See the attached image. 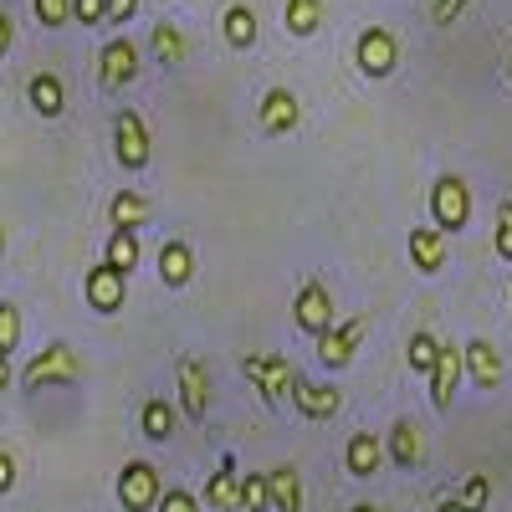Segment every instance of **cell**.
<instances>
[{"mask_svg": "<svg viewBox=\"0 0 512 512\" xmlns=\"http://www.w3.org/2000/svg\"><path fill=\"white\" fill-rule=\"evenodd\" d=\"M195 277V251L185 241H164L159 246V282L164 287H185Z\"/></svg>", "mask_w": 512, "mask_h": 512, "instance_id": "cell-17", "label": "cell"}, {"mask_svg": "<svg viewBox=\"0 0 512 512\" xmlns=\"http://www.w3.org/2000/svg\"><path fill=\"white\" fill-rule=\"evenodd\" d=\"M292 318H297V328H303V333L323 338L333 328V292L308 277L303 287H297V297H292Z\"/></svg>", "mask_w": 512, "mask_h": 512, "instance_id": "cell-7", "label": "cell"}, {"mask_svg": "<svg viewBox=\"0 0 512 512\" xmlns=\"http://www.w3.org/2000/svg\"><path fill=\"white\" fill-rule=\"evenodd\" d=\"M221 31H226V47L246 52L251 41H256V11L236 0V6H226V16H221Z\"/></svg>", "mask_w": 512, "mask_h": 512, "instance_id": "cell-23", "label": "cell"}, {"mask_svg": "<svg viewBox=\"0 0 512 512\" xmlns=\"http://www.w3.org/2000/svg\"><path fill=\"white\" fill-rule=\"evenodd\" d=\"M26 103H31V113H41V118H62V113H67V88H62V77H57V72H31Z\"/></svg>", "mask_w": 512, "mask_h": 512, "instance_id": "cell-14", "label": "cell"}, {"mask_svg": "<svg viewBox=\"0 0 512 512\" xmlns=\"http://www.w3.org/2000/svg\"><path fill=\"white\" fill-rule=\"evenodd\" d=\"M431 216H436V231H441V236L466 231V221H472V190H466V180L441 175V180L431 185Z\"/></svg>", "mask_w": 512, "mask_h": 512, "instance_id": "cell-1", "label": "cell"}, {"mask_svg": "<svg viewBox=\"0 0 512 512\" xmlns=\"http://www.w3.org/2000/svg\"><path fill=\"white\" fill-rule=\"evenodd\" d=\"M236 497H241V477H236V461L226 456V461H221V472L210 477V487H205V502H210V507L236 512Z\"/></svg>", "mask_w": 512, "mask_h": 512, "instance_id": "cell-25", "label": "cell"}, {"mask_svg": "<svg viewBox=\"0 0 512 512\" xmlns=\"http://www.w3.org/2000/svg\"><path fill=\"white\" fill-rule=\"evenodd\" d=\"M108 216H113V231H139L149 221V200L139 190H118L113 205H108Z\"/></svg>", "mask_w": 512, "mask_h": 512, "instance_id": "cell-21", "label": "cell"}, {"mask_svg": "<svg viewBox=\"0 0 512 512\" xmlns=\"http://www.w3.org/2000/svg\"><path fill=\"white\" fill-rule=\"evenodd\" d=\"M390 456H395V466H420V456H425V441H420V425L415 420H395V431H390Z\"/></svg>", "mask_w": 512, "mask_h": 512, "instance_id": "cell-22", "label": "cell"}, {"mask_svg": "<svg viewBox=\"0 0 512 512\" xmlns=\"http://www.w3.org/2000/svg\"><path fill=\"white\" fill-rule=\"evenodd\" d=\"M354 57H359V72L364 77H390L395 62H400V47H395V36L384 31V26H369V31H359Z\"/></svg>", "mask_w": 512, "mask_h": 512, "instance_id": "cell-9", "label": "cell"}, {"mask_svg": "<svg viewBox=\"0 0 512 512\" xmlns=\"http://www.w3.org/2000/svg\"><path fill=\"white\" fill-rule=\"evenodd\" d=\"M297 98L287 93V88H272L267 98H262V128L267 134H287V128H297Z\"/></svg>", "mask_w": 512, "mask_h": 512, "instance_id": "cell-20", "label": "cell"}, {"mask_svg": "<svg viewBox=\"0 0 512 512\" xmlns=\"http://www.w3.org/2000/svg\"><path fill=\"white\" fill-rule=\"evenodd\" d=\"M492 251L502 262H512V200L497 205V231H492Z\"/></svg>", "mask_w": 512, "mask_h": 512, "instance_id": "cell-32", "label": "cell"}, {"mask_svg": "<svg viewBox=\"0 0 512 512\" xmlns=\"http://www.w3.org/2000/svg\"><path fill=\"white\" fill-rule=\"evenodd\" d=\"M349 512H384V507H369V502H354Z\"/></svg>", "mask_w": 512, "mask_h": 512, "instance_id": "cell-43", "label": "cell"}, {"mask_svg": "<svg viewBox=\"0 0 512 512\" xmlns=\"http://www.w3.org/2000/svg\"><path fill=\"white\" fill-rule=\"evenodd\" d=\"M16 344H21V313H16V303H0V354L11 359Z\"/></svg>", "mask_w": 512, "mask_h": 512, "instance_id": "cell-33", "label": "cell"}, {"mask_svg": "<svg viewBox=\"0 0 512 512\" xmlns=\"http://www.w3.org/2000/svg\"><path fill=\"white\" fill-rule=\"evenodd\" d=\"M456 502H461V512H487V502H492V482H487L482 472H472Z\"/></svg>", "mask_w": 512, "mask_h": 512, "instance_id": "cell-30", "label": "cell"}, {"mask_svg": "<svg viewBox=\"0 0 512 512\" xmlns=\"http://www.w3.org/2000/svg\"><path fill=\"white\" fill-rule=\"evenodd\" d=\"M113 154H118V164L128 169V175H139V169L154 159V144H149V128H144V118L139 113H118L113 118Z\"/></svg>", "mask_w": 512, "mask_h": 512, "instance_id": "cell-4", "label": "cell"}, {"mask_svg": "<svg viewBox=\"0 0 512 512\" xmlns=\"http://www.w3.org/2000/svg\"><path fill=\"white\" fill-rule=\"evenodd\" d=\"M6 384H11V359L0 354V390H6Z\"/></svg>", "mask_w": 512, "mask_h": 512, "instance_id": "cell-41", "label": "cell"}, {"mask_svg": "<svg viewBox=\"0 0 512 512\" xmlns=\"http://www.w3.org/2000/svg\"><path fill=\"white\" fill-rule=\"evenodd\" d=\"M72 379H82V359H77V349H67V344H47L26 369H21V384L26 390H41V384H72Z\"/></svg>", "mask_w": 512, "mask_h": 512, "instance_id": "cell-3", "label": "cell"}, {"mask_svg": "<svg viewBox=\"0 0 512 512\" xmlns=\"http://www.w3.org/2000/svg\"><path fill=\"white\" fill-rule=\"evenodd\" d=\"M287 31L292 36H313L323 26V0H287Z\"/></svg>", "mask_w": 512, "mask_h": 512, "instance_id": "cell-28", "label": "cell"}, {"mask_svg": "<svg viewBox=\"0 0 512 512\" xmlns=\"http://www.w3.org/2000/svg\"><path fill=\"white\" fill-rule=\"evenodd\" d=\"M72 21H82V26H103V0H72Z\"/></svg>", "mask_w": 512, "mask_h": 512, "instance_id": "cell-35", "label": "cell"}, {"mask_svg": "<svg viewBox=\"0 0 512 512\" xmlns=\"http://www.w3.org/2000/svg\"><path fill=\"white\" fill-rule=\"evenodd\" d=\"M159 512H200V502H195L190 492L175 487V492H164V497H159Z\"/></svg>", "mask_w": 512, "mask_h": 512, "instance_id": "cell-36", "label": "cell"}, {"mask_svg": "<svg viewBox=\"0 0 512 512\" xmlns=\"http://www.w3.org/2000/svg\"><path fill=\"white\" fill-rule=\"evenodd\" d=\"M82 292H88V308L108 318V313H123V297H128V277L98 262V267L88 272V282H82Z\"/></svg>", "mask_w": 512, "mask_h": 512, "instance_id": "cell-10", "label": "cell"}, {"mask_svg": "<svg viewBox=\"0 0 512 512\" xmlns=\"http://www.w3.org/2000/svg\"><path fill=\"white\" fill-rule=\"evenodd\" d=\"M139 77V47L128 36H113L108 47L98 52V82L108 93H118V88H128V82Z\"/></svg>", "mask_w": 512, "mask_h": 512, "instance_id": "cell-8", "label": "cell"}, {"mask_svg": "<svg viewBox=\"0 0 512 512\" xmlns=\"http://www.w3.org/2000/svg\"><path fill=\"white\" fill-rule=\"evenodd\" d=\"M139 431H144L149 441H169V436H175V405H169V400H144Z\"/></svg>", "mask_w": 512, "mask_h": 512, "instance_id": "cell-26", "label": "cell"}, {"mask_svg": "<svg viewBox=\"0 0 512 512\" xmlns=\"http://www.w3.org/2000/svg\"><path fill=\"white\" fill-rule=\"evenodd\" d=\"M175 374H180V410L190 420H205V405H210V374H205V364L195 354H185L175 364Z\"/></svg>", "mask_w": 512, "mask_h": 512, "instance_id": "cell-11", "label": "cell"}, {"mask_svg": "<svg viewBox=\"0 0 512 512\" xmlns=\"http://www.w3.org/2000/svg\"><path fill=\"white\" fill-rule=\"evenodd\" d=\"M436 349H441V338H436L431 328H415V333H410V369H415V374H431Z\"/></svg>", "mask_w": 512, "mask_h": 512, "instance_id": "cell-29", "label": "cell"}, {"mask_svg": "<svg viewBox=\"0 0 512 512\" xmlns=\"http://www.w3.org/2000/svg\"><path fill=\"white\" fill-rule=\"evenodd\" d=\"M16 487V456L11 451H0V497H6Z\"/></svg>", "mask_w": 512, "mask_h": 512, "instance_id": "cell-39", "label": "cell"}, {"mask_svg": "<svg viewBox=\"0 0 512 512\" xmlns=\"http://www.w3.org/2000/svg\"><path fill=\"white\" fill-rule=\"evenodd\" d=\"M267 507L272 512H303V482L292 466H272L267 472Z\"/></svg>", "mask_w": 512, "mask_h": 512, "instance_id": "cell-16", "label": "cell"}, {"mask_svg": "<svg viewBox=\"0 0 512 512\" xmlns=\"http://www.w3.org/2000/svg\"><path fill=\"white\" fill-rule=\"evenodd\" d=\"M292 405H297V415H308V420H333L338 410H344V395H338L333 384L297 379V384H292Z\"/></svg>", "mask_w": 512, "mask_h": 512, "instance_id": "cell-12", "label": "cell"}, {"mask_svg": "<svg viewBox=\"0 0 512 512\" xmlns=\"http://www.w3.org/2000/svg\"><path fill=\"white\" fill-rule=\"evenodd\" d=\"M456 384H461V349L456 344H441L436 349V364H431V405L446 415L451 400H456Z\"/></svg>", "mask_w": 512, "mask_h": 512, "instance_id": "cell-13", "label": "cell"}, {"mask_svg": "<svg viewBox=\"0 0 512 512\" xmlns=\"http://www.w3.org/2000/svg\"><path fill=\"white\" fill-rule=\"evenodd\" d=\"M410 262H415V272L436 277L446 267V236L436 226H410Z\"/></svg>", "mask_w": 512, "mask_h": 512, "instance_id": "cell-15", "label": "cell"}, {"mask_svg": "<svg viewBox=\"0 0 512 512\" xmlns=\"http://www.w3.org/2000/svg\"><path fill=\"white\" fill-rule=\"evenodd\" d=\"M436 512H461V502H456V497H446V502H441Z\"/></svg>", "mask_w": 512, "mask_h": 512, "instance_id": "cell-42", "label": "cell"}, {"mask_svg": "<svg viewBox=\"0 0 512 512\" xmlns=\"http://www.w3.org/2000/svg\"><path fill=\"white\" fill-rule=\"evenodd\" d=\"M379 461H384L379 436L354 431V436H349V446H344V466H349V477H374V472H379Z\"/></svg>", "mask_w": 512, "mask_h": 512, "instance_id": "cell-19", "label": "cell"}, {"mask_svg": "<svg viewBox=\"0 0 512 512\" xmlns=\"http://www.w3.org/2000/svg\"><path fill=\"white\" fill-rule=\"evenodd\" d=\"M241 369H246V379L256 384V395H262L267 405H282L292 395V384H297V369L287 364V354H251Z\"/></svg>", "mask_w": 512, "mask_h": 512, "instance_id": "cell-2", "label": "cell"}, {"mask_svg": "<svg viewBox=\"0 0 512 512\" xmlns=\"http://www.w3.org/2000/svg\"><path fill=\"white\" fill-rule=\"evenodd\" d=\"M466 369H472V379L482 384V390H492V384L502 379V354L492 349V338H472V344L461 349Z\"/></svg>", "mask_w": 512, "mask_h": 512, "instance_id": "cell-18", "label": "cell"}, {"mask_svg": "<svg viewBox=\"0 0 512 512\" xmlns=\"http://www.w3.org/2000/svg\"><path fill=\"white\" fill-rule=\"evenodd\" d=\"M103 267H113V272H134L139 267V236L134 231H113L108 236V256H103Z\"/></svg>", "mask_w": 512, "mask_h": 512, "instance_id": "cell-27", "label": "cell"}, {"mask_svg": "<svg viewBox=\"0 0 512 512\" xmlns=\"http://www.w3.org/2000/svg\"><path fill=\"white\" fill-rule=\"evenodd\" d=\"M31 11H36L41 26H52V31H57V26L72 21V0H31Z\"/></svg>", "mask_w": 512, "mask_h": 512, "instance_id": "cell-34", "label": "cell"}, {"mask_svg": "<svg viewBox=\"0 0 512 512\" xmlns=\"http://www.w3.org/2000/svg\"><path fill=\"white\" fill-rule=\"evenodd\" d=\"M236 512H267V477H241V497H236Z\"/></svg>", "mask_w": 512, "mask_h": 512, "instance_id": "cell-31", "label": "cell"}, {"mask_svg": "<svg viewBox=\"0 0 512 512\" xmlns=\"http://www.w3.org/2000/svg\"><path fill=\"white\" fill-rule=\"evenodd\" d=\"M159 497H164V482H159V472H154L149 461H128L123 472H118V502H123V512H154Z\"/></svg>", "mask_w": 512, "mask_h": 512, "instance_id": "cell-5", "label": "cell"}, {"mask_svg": "<svg viewBox=\"0 0 512 512\" xmlns=\"http://www.w3.org/2000/svg\"><path fill=\"white\" fill-rule=\"evenodd\" d=\"M0 251H6V231H0Z\"/></svg>", "mask_w": 512, "mask_h": 512, "instance_id": "cell-44", "label": "cell"}, {"mask_svg": "<svg viewBox=\"0 0 512 512\" xmlns=\"http://www.w3.org/2000/svg\"><path fill=\"white\" fill-rule=\"evenodd\" d=\"M149 47H154V57H159L164 67H180V62H185V36H180L175 21H154Z\"/></svg>", "mask_w": 512, "mask_h": 512, "instance_id": "cell-24", "label": "cell"}, {"mask_svg": "<svg viewBox=\"0 0 512 512\" xmlns=\"http://www.w3.org/2000/svg\"><path fill=\"white\" fill-rule=\"evenodd\" d=\"M11 41H16V26H11V16H6V11H0V57L11 52Z\"/></svg>", "mask_w": 512, "mask_h": 512, "instance_id": "cell-40", "label": "cell"}, {"mask_svg": "<svg viewBox=\"0 0 512 512\" xmlns=\"http://www.w3.org/2000/svg\"><path fill=\"white\" fill-rule=\"evenodd\" d=\"M472 6V0H436V11H431V21L436 26H451V21H461V11Z\"/></svg>", "mask_w": 512, "mask_h": 512, "instance_id": "cell-37", "label": "cell"}, {"mask_svg": "<svg viewBox=\"0 0 512 512\" xmlns=\"http://www.w3.org/2000/svg\"><path fill=\"white\" fill-rule=\"evenodd\" d=\"M364 333H369V313H359V318H349V323H333V328L318 338V359H323V369H344V364H354V354H359V344H364Z\"/></svg>", "mask_w": 512, "mask_h": 512, "instance_id": "cell-6", "label": "cell"}, {"mask_svg": "<svg viewBox=\"0 0 512 512\" xmlns=\"http://www.w3.org/2000/svg\"><path fill=\"white\" fill-rule=\"evenodd\" d=\"M139 0H103V21H134Z\"/></svg>", "mask_w": 512, "mask_h": 512, "instance_id": "cell-38", "label": "cell"}, {"mask_svg": "<svg viewBox=\"0 0 512 512\" xmlns=\"http://www.w3.org/2000/svg\"><path fill=\"white\" fill-rule=\"evenodd\" d=\"M507 77H512V62H507Z\"/></svg>", "mask_w": 512, "mask_h": 512, "instance_id": "cell-45", "label": "cell"}]
</instances>
